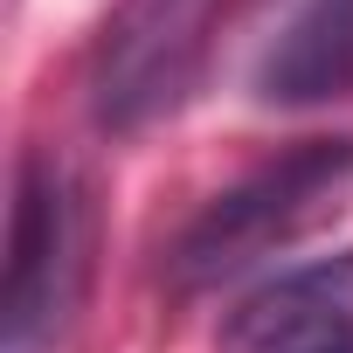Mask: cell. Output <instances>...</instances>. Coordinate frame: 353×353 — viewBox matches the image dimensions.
<instances>
[{"mask_svg":"<svg viewBox=\"0 0 353 353\" xmlns=\"http://www.w3.org/2000/svg\"><path fill=\"white\" fill-rule=\"evenodd\" d=\"M346 201H353V139H305V145L263 159L256 173H243L236 188H222L173 236L166 270L181 291H215V284L284 256L312 229H325Z\"/></svg>","mask_w":353,"mask_h":353,"instance_id":"1","label":"cell"},{"mask_svg":"<svg viewBox=\"0 0 353 353\" xmlns=\"http://www.w3.org/2000/svg\"><path fill=\"white\" fill-rule=\"evenodd\" d=\"M90 215L77 173L49 152L21 159L14 222H8V284H0V353H56L90 270Z\"/></svg>","mask_w":353,"mask_h":353,"instance_id":"2","label":"cell"},{"mask_svg":"<svg viewBox=\"0 0 353 353\" xmlns=\"http://www.w3.org/2000/svg\"><path fill=\"white\" fill-rule=\"evenodd\" d=\"M208 0H118L90 49V118L104 132H139L188 97L201 70Z\"/></svg>","mask_w":353,"mask_h":353,"instance_id":"3","label":"cell"},{"mask_svg":"<svg viewBox=\"0 0 353 353\" xmlns=\"http://www.w3.org/2000/svg\"><path fill=\"white\" fill-rule=\"evenodd\" d=\"M222 353H353V256L250 291L222 325Z\"/></svg>","mask_w":353,"mask_h":353,"instance_id":"4","label":"cell"},{"mask_svg":"<svg viewBox=\"0 0 353 353\" xmlns=\"http://www.w3.org/2000/svg\"><path fill=\"white\" fill-rule=\"evenodd\" d=\"M250 90L284 111L346 104L353 97V0H305L256 56Z\"/></svg>","mask_w":353,"mask_h":353,"instance_id":"5","label":"cell"}]
</instances>
